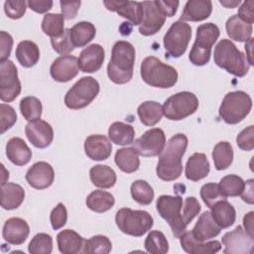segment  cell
Listing matches in <instances>:
<instances>
[{
	"mask_svg": "<svg viewBox=\"0 0 254 254\" xmlns=\"http://www.w3.org/2000/svg\"><path fill=\"white\" fill-rule=\"evenodd\" d=\"M156 206L160 216L169 223L174 236L180 238L186 232L187 228L181 213L183 198L180 195L163 194L158 197Z\"/></svg>",
	"mask_w": 254,
	"mask_h": 254,
	"instance_id": "9",
	"label": "cell"
},
{
	"mask_svg": "<svg viewBox=\"0 0 254 254\" xmlns=\"http://www.w3.org/2000/svg\"><path fill=\"white\" fill-rule=\"evenodd\" d=\"M201 206L198 200L194 196H189L185 200V205L183 208V220L186 225L190 224V221L199 213Z\"/></svg>",
	"mask_w": 254,
	"mask_h": 254,
	"instance_id": "50",
	"label": "cell"
},
{
	"mask_svg": "<svg viewBox=\"0 0 254 254\" xmlns=\"http://www.w3.org/2000/svg\"><path fill=\"white\" fill-rule=\"evenodd\" d=\"M225 254H251L254 250V238L241 227L226 232L222 237Z\"/></svg>",
	"mask_w": 254,
	"mask_h": 254,
	"instance_id": "14",
	"label": "cell"
},
{
	"mask_svg": "<svg viewBox=\"0 0 254 254\" xmlns=\"http://www.w3.org/2000/svg\"><path fill=\"white\" fill-rule=\"evenodd\" d=\"M212 159L217 171L226 170L233 161V148L231 144L226 141L218 142L213 148Z\"/></svg>",
	"mask_w": 254,
	"mask_h": 254,
	"instance_id": "39",
	"label": "cell"
},
{
	"mask_svg": "<svg viewBox=\"0 0 254 254\" xmlns=\"http://www.w3.org/2000/svg\"><path fill=\"white\" fill-rule=\"evenodd\" d=\"M27 183L36 190H44L52 186L55 180L53 167L47 162L35 163L26 173Z\"/></svg>",
	"mask_w": 254,
	"mask_h": 254,
	"instance_id": "18",
	"label": "cell"
},
{
	"mask_svg": "<svg viewBox=\"0 0 254 254\" xmlns=\"http://www.w3.org/2000/svg\"><path fill=\"white\" fill-rule=\"evenodd\" d=\"M221 228L213 220L210 211H204L190 231L192 236L198 241H206L216 237Z\"/></svg>",
	"mask_w": 254,
	"mask_h": 254,
	"instance_id": "25",
	"label": "cell"
},
{
	"mask_svg": "<svg viewBox=\"0 0 254 254\" xmlns=\"http://www.w3.org/2000/svg\"><path fill=\"white\" fill-rule=\"evenodd\" d=\"M60 4H61L62 15L64 17V19L70 20L76 17L81 2L80 1H61Z\"/></svg>",
	"mask_w": 254,
	"mask_h": 254,
	"instance_id": "54",
	"label": "cell"
},
{
	"mask_svg": "<svg viewBox=\"0 0 254 254\" xmlns=\"http://www.w3.org/2000/svg\"><path fill=\"white\" fill-rule=\"evenodd\" d=\"M191 38V27L183 21L174 22L164 36V47L172 58L182 57Z\"/></svg>",
	"mask_w": 254,
	"mask_h": 254,
	"instance_id": "11",
	"label": "cell"
},
{
	"mask_svg": "<svg viewBox=\"0 0 254 254\" xmlns=\"http://www.w3.org/2000/svg\"><path fill=\"white\" fill-rule=\"evenodd\" d=\"M16 58L24 67L34 66L40 60V50L36 43L32 41H22L16 48Z\"/></svg>",
	"mask_w": 254,
	"mask_h": 254,
	"instance_id": "33",
	"label": "cell"
},
{
	"mask_svg": "<svg viewBox=\"0 0 254 254\" xmlns=\"http://www.w3.org/2000/svg\"><path fill=\"white\" fill-rule=\"evenodd\" d=\"M252 99L244 91L228 92L219 107L218 114L227 124H237L241 122L251 111Z\"/></svg>",
	"mask_w": 254,
	"mask_h": 254,
	"instance_id": "7",
	"label": "cell"
},
{
	"mask_svg": "<svg viewBox=\"0 0 254 254\" xmlns=\"http://www.w3.org/2000/svg\"><path fill=\"white\" fill-rule=\"evenodd\" d=\"M25 133L31 144L40 149L49 147L54 139L53 127L42 119L30 121L25 127Z\"/></svg>",
	"mask_w": 254,
	"mask_h": 254,
	"instance_id": "16",
	"label": "cell"
},
{
	"mask_svg": "<svg viewBox=\"0 0 254 254\" xmlns=\"http://www.w3.org/2000/svg\"><path fill=\"white\" fill-rule=\"evenodd\" d=\"M163 115L169 120H183L198 108L197 97L190 91L178 92L167 98L163 104Z\"/></svg>",
	"mask_w": 254,
	"mask_h": 254,
	"instance_id": "10",
	"label": "cell"
},
{
	"mask_svg": "<svg viewBox=\"0 0 254 254\" xmlns=\"http://www.w3.org/2000/svg\"><path fill=\"white\" fill-rule=\"evenodd\" d=\"M28 250L31 254H50L53 250V238L47 233L36 234L29 243Z\"/></svg>",
	"mask_w": 254,
	"mask_h": 254,
	"instance_id": "46",
	"label": "cell"
},
{
	"mask_svg": "<svg viewBox=\"0 0 254 254\" xmlns=\"http://www.w3.org/2000/svg\"><path fill=\"white\" fill-rule=\"evenodd\" d=\"M27 9V2L23 0H7L4 2V11L11 19H20Z\"/></svg>",
	"mask_w": 254,
	"mask_h": 254,
	"instance_id": "51",
	"label": "cell"
},
{
	"mask_svg": "<svg viewBox=\"0 0 254 254\" xmlns=\"http://www.w3.org/2000/svg\"><path fill=\"white\" fill-rule=\"evenodd\" d=\"M51 44H52L53 49L58 54H61L63 56L69 54L74 49V47L70 41V29L69 28L65 29L63 36H61L59 38L51 39Z\"/></svg>",
	"mask_w": 254,
	"mask_h": 254,
	"instance_id": "48",
	"label": "cell"
},
{
	"mask_svg": "<svg viewBox=\"0 0 254 254\" xmlns=\"http://www.w3.org/2000/svg\"><path fill=\"white\" fill-rule=\"evenodd\" d=\"M6 156L14 165L24 166L30 162L32 151L22 138L13 137L6 144Z\"/></svg>",
	"mask_w": 254,
	"mask_h": 254,
	"instance_id": "26",
	"label": "cell"
},
{
	"mask_svg": "<svg viewBox=\"0 0 254 254\" xmlns=\"http://www.w3.org/2000/svg\"><path fill=\"white\" fill-rule=\"evenodd\" d=\"M218 185L226 197L238 196L244 190L245 182L236 175H227L220 180Z\"/></svg>",
	"mask_w": 254,
	"mask_h": 254,
	"instance_id": "45",
	"label": "cell"
},
{
	"mask_svg": "<svg viewBox=\"0 0 254 254\" xmlns=\"http://www.w3.org/2000/svg\"><path fill=\"white\" fill-rule=\"evenodd\" d=\"M210 208L211 216L220 228H227L235 222V208L226 199L218 200Z\"/></svg>",
	"mask_w": 254,
	"mask_h": 254,
	"instance_id": "30",
	"label": "cell"
},
{
	"mask_svg": "<svg viewBox=\"0 0 254 254\" xmlns=\"http://www.w3.org/2000/svg\"><path fill=\"white\" fill-rule=\"evenodd\" d=\"M147 252L152 254H165L169 251V242L165 234L159 230L151 231L144 243Z\"/></svg>",
	"mask_w": 254,
	"mask_h": 254,
	"instance_id": "42",
	"label": "cell"
},
{
	"mask_svg": "<svg viewBox=\"0 0 254 254\" xmlns=\"http://www.w3.org/2000/svg\"><path fill=\"white\" fill-rule=\"evenodd\" d=\"M200 197L202 198L203 202L209 208L218 200L226 199V196L223 194L220 187L218 184L208 183L201 187L200 189Z\"/></svg>",
	"mask_w": 254,
	"mask_h": 254,
	"instance_id": "47",
	"label": "cell"
},
{
	"mask_svg": "<svg viewBox=\"0 0 254 254\" xmlns=\"http://www.w3.org/2000/svg\"><path fill=\"white\" fill-rule=\"evenodd\" d=\"M111 249L112 244L107 236L95 235L84 241L82 252L87 254H108Z\"/></svg>",
	"mask_w": 254,
	"mask_h": 254,
	"instance_id": "43",
	"label": "cell"
},
{
	"mask_svg": "<svg viewBox=\"0 0 254 254\" xmlns=\"http://www.w3.org/2000/svg\"><path fill=\"white\" fill-rule=\"evenodd\" d=\"M188 137L183 133L173 136L159 155L156 173L159 179L172 182L180 178L183 172L182 159L188 147Z\"/></svg>",
	"mask_w": 254,
	"mask_h": 254,
	"instance_id": "1",
	"label": "cell"
},
{
	"mask_svg": "<svg viewBox=\"0 0 254 254\" xmlns=\"http://www.w3.org/2000/svg\"><path fill=\"white\" fill-rule=\"evenodd\" d=\"M237 16L246 23L253 24L254 22V1L247 0L242 3L240 8L238 9Z\"/></svg>",
	"mask_w": 254,
	"mask_h": 254,
	"instance_id": "55",
	"label": "cell"
},
{
	"mask_svg": "<svg viewBox=\"0 0 254 254\" xmlns=\"http://www.w3.org/2000/svg\"><path fill=\"white\" fill-rule=\"evenodd\" d=\"M85 202L87 207L92 211L102 213L113 207L115 198L108 191L96 190L87 195Z\"/></svg>",
	"mask_w": 254,
	"mask_h": 254,
	"instance_id": "36",
	"label": "cell"
},
{
	"mask_svg": "<svg viewBox=\"0 0 254 254\" xmlns=\"http://www.w3.org/2000/svg\"><path fill=\"white\" fill-rule=\"evenodd\" d=\"M219 34V28L213 23H206L197 27L195 41L189 56L192 64L201 66L209 62L211 48L218 39Z\"/></svg>",
	"mask_w": 254,
	"mask_h": 254,
	"instance_id": "5",
	"label": "cell"
},
{
	"mask_svg": "<svg viewBox=\"0 0 254 254\" xmlns=\"http://www.w3.org/2000/svg\"><path fill=\"white\" fill-rule=\"evenodd\" d=\"M91 183L100 189H110L116 183V174L113 169L106 165L93 166L89 171Z\"/></svg>",
	"mask_w": 254,
	"mask_h": 254,
	"instance_id": "34",
	"label": "cell"
},
{
	"mask_svg": "<svg viewBox=\"0 0 254 254\" xmlns=\"http://www.w3.org/2000/svg\"><path fill=\"white\" fill-rule=\"evenodd\" d=\"M67 220V211L64 203L60 202L50 214V221L54 230H58L64 227Z\"/></svg>",
	"mask_w": 254,
	"mask_h": 254,
	"instance_id": "52",
	"label": "cell"
},
{
	"mask_svg": "<svg viewBox=\"0 0 254 254\" xmlns=\"http://www.w3.org/2000/svg\"><path fill=\"white\" fill-rule=\"evenodd\" d=\"M225 28L228 37L237 42H247L253 32L252 25L244 22L237 15L231 16L226 21Z\"/></svg>",
	"mask_w": 254,
	"mask_h": 254,
	"instance_id": "31",
	"label": "cell"
},
{
	"mask_svg": "<svg viewBox=\"0 0 254 254\" xmlns=\"http://www.w3.org/2000/svg\"><path fill=\"white\" fill-rule=\"evenodd\" d=\"M115 164L117 167L124 173L131 174L136 172L140 166V159L139 154L137 151L130 147V148H122L117 150L115 154Z\"/></svg>",
	"mask_w": 254,
	"mask_h": 254,
	"instance_id": "35",
	"label": "cell"
},
{
	"mask_svg": "<svg viewBox=\"0 0 254 254\" xmlns=\"http://www.w3.org/2000/svg\"><path fill=\"white\" fill-rule=\"evenodd\" d=\"M17 121V114L14 108L8 104H0V133L10 129Z\"/></svg>",
	"mask_w": 254,
	"mask_h": 254,
	"instance_id": "49",
	"label": "cell"
},
{
	"mask_svg": "<svg viewBox=\"0 0 254 254\" xmlns=\"http://www.w3.org/2000/svg\"><path fill=\"white\" fill-rule=\"evenodd\" d=\"M84 151L86 156L93 161H103L109 158L112 145L109 139L100 134L90 135L84 141Z\"/></svg>",
	"mask_w": 254,
	"mask_h": 254,
	"instance_id": "22",
	"label": "cell"
},
{
	"mask_svg": "<svg viewBox=\"0 0 254 254\" xmlns=\"http://www.w3.org/2000/svg\"><path fill=\"white\" fill-rule=\"evenodd\" d=\"M25 198L24 189L15 183H6L1 186V206L12 210L18 208Z\"/></svg>",
	"mask_w": 254,
	"mask_h": 254,
	"instance_id": "29",
	"label": "cell"
},
{
	"mask_svg": "<svg viewBox=\"0 0 254 254\" xmlns=\"http://www.w3.org/2000/svg\"><path fill=\"white\" fill-rule=\"evenodd\" d=\"M42 108V102L35 96H26L20 101L21 114L28 121L40 119Z\"/></svg>",
	"mask_w": 254,
	"mask_h": 254,
	"instance_id": "44",
	"label": "cell"
},
{
	"mask_svg": "<svg viewBox=\"0 0 254 254\" xmlns=\"http://www.w3.org/2000/svg\"><path fill=\"white\" fill-rule=\"evenodd\" d=\"M181 245L184 251L190 254H212L221 249V244L217 240L209 242H201L196 240L190 231H186L180 237Z\"/></svg>",
	"mask_w": 254,
	"mask_h": 254,
	"instance_id": "23",
	"label": "cell"
},
{
	"mask_svg": "<svg viewBox=\"0 0 254 254\" xmlns=\"http://www.w3.org/2000/svg\"><path fill=\"white\" fill-rule=\"evenodd\" d=\"M130 191L133 199L141 205L150 204L154 198L153 188L143 180H137L132 183Z\"/></svg>",
	"mask_w": 254,
	"mask_h": 254,
	"instance_id": "41",
	"label": "cell"
},
{
	"mask_svg": "<svg viewBox=\"0 0 254 254\" xmlns=\"http://www.w3.org/2000/svg\"><path fill=\"white\" fill-rule=\"evenodd\" d=\"M21 92V82L18 70L10 60L0 63V98L2 101L11 102Z\"/></svg>",
	"mask_w": 254,
	"mask_h": 254,
	"instance_id": "12",
	"label": "cell"
},
{
	"mask_svg": "<svg viewBox=\"0 0 254 254\" xmlns=\"http://www.w3.org/2000/svg\"><path fill=\"white\" fill-rule=\"evenodd\" d=\"M143 18L139 25V32L144 36H152L161 30L165 24L166 16L158 6L156 0L143 1Z\"/></svg>",
	"mask_w": 254,
	"mask_h": 254,
	"instance_id": "15",
	"label": "cell"
},
{
	"mask_svg": "<svg viewBox=\"0 0 254 254\" xmlns=\"http://www.w3.org/2000/svg\"><path fill=\"white\" fill-rule=\"evenodd\" d=\"M254 186V181L253 179H250L248 181L245 182V187H244V190L242 191V193L240 194L241 198L246 201L247 203L249 204H253L254 203V195H253V188Z\"/></svg>",
	"mask_w": 254,
	"mask_h": 254,
	"instance_id": "59",
	"label": "cell"
},
{
	"mask_svg": "<svg viewBox=\"0 0 254 254\" xmlns=\"http://www.w3.org/2000/svg\"><path fill=\"white\" fill-rule=\"evenodd\" d=\"M29 8L36 13H46L53 7V1L51 0H29L27 2Z\"/></svg>",
	"mask_w": 254,
	"mask_h": 254,
	"instance_id": "57",
	"label": "cell"
},
{
	"mask_svg": "<svg viewBox=\"0 0 254 254\" xmlns=\"http://www.w3.org/2000/svg\"><path fill=\"white\" fill-rule=\"evenodd\" d=\"M135 48L126 41H118L112 48L111 58L107 65V74L116 84L129 82L133 76Z\"/></svg>",
	"mask_w": 254,
	"mask_h": 254,
	"instance_id": "2",
	"label": "cell"
},
{
	"mask_svg": "<svg viewBox=\"0 0 254 254\" xmlns=\"http://www.w3.org/2000/svg\"><path fill=\"white\" fill-rule=\"evenodd\" d=\"M140 121L146 126L156 125L163 116V107L156 101H144L137 109Z\"/></svg>",
	"mask_w": 254,
	"mask_h": 254,
	"instance_id": "38",
	"label": "cell"
},
{
	"mask_svg": "<svg viewBox=\"0 0 254 254\" xmlns=\"http://www.w3.org/2000/svg\"><path fill=\"white\" fill-rule=\"evenodd\" d=\"M142 79L153 87L170 88L178 81V71L175 67L162 63L156 57L150 56L141 63Z\"/></svg>",
	"mask_w": 254,
	"mask_h": 254,
	"instance_id": "4",
	"label": "cell"
},
{
	"mask_svg": "<svg viewBox=\"0 0 254 254\" xmlns=\"http://www.w3.org/2000/svg\"><path fill=\"white\" fill-rule=\"evenodd\" d=\"M30 233L28 223L20 217H11L5 221L2 236L6 242L12 245H20L26 241Z\"/></svg>",
	"mask_w": 254,
	"mask_h": 254,
	"instance_id": "21",
	"label": "cell"
},
{
	"mask_svg": "<svg viewBox=\"0 0 254 254\" xmlns=\"http://www.w3.org/2000/svg\"><path fill=\"white\" fill-rule=\"evenodd\" d=\"M165 132L160 128H152L133 141L132 148L143 157H155L160 155L165 148Z\"/></svg>",
	"mask_w": 254,
	"mask_h": 254,
	"instance_id": "13",
	"label": "cell"
},
{
	"mask_svg": "<svg viewBox=\"0 0 254 254\" xmlns=\"http://www.w3.org/2000/svg\"><path fill=\"white\" fill-rule=\"evenodd\" d=\"M115 222L123 233L135 237L143 236L154 225L152 215L145 210L120 208L115 215Z\"/></svg>",
	"mask_w": 254,
	"mask_h": 254,
	"instance_id": "6",
	"label": "cell"
},
{
	"mask_svg": "<svg viewBox=\"0 0 254 254\" xmlns=\"http://www.w3.org/2000/svg\"><path fill=\"white\" fill-rule=\"evenodd\" d=\"M104 59V49L98 44H91L81 51L77 59L78 67L82 72H95L102 66Z\"/></svg>",
	"mask_w": 254,
	"mask_h": 254,
	"instance_id": "19",
	"label": "cell"
},
{
	"mask_svg": "<svg viewBox=\"0 0 254 254\" xmlns=\"http://www.w3.org/2000/svg\"><path fill=\"white\" fill-rule=\"evenodd\" d=\"M84 241L83 237L72 229L62 230L57 235L58 247L63 254H77L81 252Z\"/></svg>",
	"mask_w": 254,
	"mask_h": 254,
	"instance_id": "28",
	"label": "cell"
},
{
	"mask_svg": "<svg viewBox=\"0 0 254 254\" xmlns=\"http://www.w3.org/2000/svg\"><path fill=\"white\" fill-rule=\"evenodd\" d=\"M243 226L247 234L254 238V212L253 211H250L244 215Z\"/></svg>",
	"mask_w": 254,
	"mask_h": 254,
	"instance_id": "60",
	"label": "cell"
},
{
	"mask_svg": "<svg viewBox=\"0 0 254 254\" xmlns=\"http://www.w3.org/2000/svg\"><path fill=\"white\" fill-rule=\"evenodd\" d=\"M219 3L226 8H235L236 6H238L241 3V1L240 0H230V1L229 0H220Z\"/></svg>",
	"mask_w": 254,
	"mask_h": 254,
	"instance_id": "62",
	"label": "cell"
},
{
	"mask_svg": "<svg viewBox=\"0 0 254 254\" xmlns=\"http://www.w3.org/2000/svg\"><path fill=\"white\" fill-rule=\"evenodd\" d=\"M0 47H1V61L8 60L13 47V39L10 34L5 31L0 32Z\"/></svg>",
	"mask_w": 254,
	"mask_h": 254,
	"instance_id": "56",
	"label": "cell"
},
{
	"mask_svg": "<svg viewBox=\"0 0 254 254\" xmlns=\"http://www.w3.org/2000/svg\"><path fill=\"white\" fill-rule=\"evenodd\" d=\"M64 17L62 14L48 13L44 16L42 21L43 32L53 38H59L64 33Z\"/></svg>",
	"mask_w": 254,
	"mask_h": 254,
	"instance_id": "40",
	"label": "cell"
},
{
	"mask_svg": "<svg viewBox=\"0 0 254 254\" xmlns=\"http://www.w3.org/2000/svg\"><path fill=\"white\" fill-rule=\"evenodd\" d=\"M213 59L216 65L235 76L242 77L249 71L250 64L246 56L230 40L222 39L218 42L214 48Z\"/></svg>",
	"mask_w": 254,
	"mask_h": 254,
	"instance_id": "3",
	"label": "cell"
},
{
	"mask_svg": "<svg viewBox=\"0 0 254 254\" xmlns=\"http://www.w3.org/2000/svg\"><path fill=\"white\" fill-rule=\"evenodd\" d=\"M156 2L166 17H173L177 13V10L180 4L179 1H171V0H167V1L156 0Z\"/></svg>",
	"mask_w": 254,
	"mask_h": 254,
	"instance_id": "58",
	"label": "cell"
},
{
	"mask_svg": "<svg viewBox=\"0 0 254 254\" xmlns=\"http://www.w3.org/2000/svg\"><path fill=\"white\" fill-rule=\"evenodd\" d=\"M77 59L74 56L65 55L57 58L50 67L51 76L59 82H67L78 73Z\"/></svg>",
	"mask_w": 254,
	"mask_h": 254,
	"instance_id": "17",
	"label": "cell"
},
{
	"mask_svg": "<svg viewBox=\"0 0 254 254\" xmlns=\"http://www.w3.org/2000/svg\"><path fill=\"white\" fill-rule=\"evenodd\" d=\"M237 146L243 151H252L254 149V126L250 125L243 129L236 137Z\"/></svg>",
	"mask_w": 254,
	"mask_h": 254,
	"instance_id": "53",
	"label": "cell"
},
{
	"mask_svg": "<svg viewBox=\"0 0 254 254\" xmlns=\"http://www.w3.org/2000/svg\"><path fill=\"white\" fill-rule=\"evenodd\" d=\"M109 11L117 12L120 16L129 20L132 25L138 26L142 22L143 7L141 2L135 1H103Z\"/></svg>",
	"mask_w": 254,
	"mask_h": 254,
	"instance_id": "20",
	"label": "cell"
},
{
	"mask_svg": "<svg viewBox=\"0 0 254 254\" xmlns=\"http://www.w3.org/2000/svg\"><path fill=\"white\" fill-rule=\"evenodd\" d=\"M100 85L92 76H83L77 80L64 96L67 108L77 110L86 107L98 95Z\"/></svg>",
	"mask_w": 254,
	"mask_h": 254,
	"instance_id": "8",
	"label": "cell"
},
{
	"mask_svg": "<svg viewBox=\"0 0 254 254\" xmlns=\"http://www.w3.org/2000/svg\"><path fill=\"white\" fill-rule=\"evenodd\" d=\"M95 34L96 29L92 23L78 22L70 28V41L74 48H81L91 42Z\"/></svg>",
	"mask_w": 254,
	"mask_h": 254,
	"instance_id": "32",
	"label": "cell"
},
{
	"mask_svg": "<svg viewBox=\"0 0 254 254\" xmlns=\"http://www.w3.org/2000/svg\"><path fill=\"white\" fill-rule=\"evenodd\" d=\"M209 170V162L205 154L194 153L189 158L186 164L185 174L188 180L197 182L204 179L208 175Z\"/></svg>",
	"mask_w": 254,
	"mask_h": 254,
	"instance_id": "27",
	"label": "cell"
},
{
	"mask_svg": "<svg viewBox=\"0 0 254 254\" xmlns=\"http://www.w3.org/2000/svg\"><path fill=\"white\" fill-rule=\"evenodd\" d=\"M212 12V2L209 0H189L184 8L180 21L198 22L207 19Z\"/></svg>",
	"mask_w": 254,
	"mask_h": 254,
	"instance_id": "24",
	"label": "cell"
},
{
	"mask_svg": "<svg viewBox=\"0 0 254 254\" xmlns=\"http://www.w3.org/2000/svg\"><path fill=\"white\" fill-rule=\"evenodd\" d=\"M252 46H253V38H250L246 44H245V51L247 52L246 58L248 60V63L250 65H253V60H252Z\"/></svg>",
	"mask_w": 254,
	"mask_h": 254,
	"instance_id": "61",
	"label": "cell"
},
{
	"mask_svg": "<svg viewBox=\"0 0 254 254\" xmlns=\"http://www.w3.org/2000/svg\"><path fill=\"white\" fill-rule=\"evenodd\" d=\"M108 136L112 143L116 145L132 144L135 137V130L132 125L123 122H114L109 126Z\"/></svg>",
	"mask_w": 254,
	"mask_h": 254,
	"instance_id": "37",
	"label": "cell"
}]
</instances>
